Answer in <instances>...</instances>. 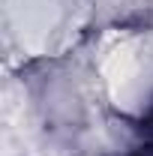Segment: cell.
Instances as JSON below:
<instances>
[{"label": "cell", "instance_id": "6da1fadb", "mask_svg": "<svg viewBox=\"0 0 153 156\" xmlns=\"http://www.w3.org/2000/svg\"><path fill=\"white\" fill-rule=\"evenodd\" d=\"M147 129H150V132H153V126H147ZM135 156H153V141H150V144H147V147H141V150H138V153H135Z\"/></svg>", "mask_w": 153, "mask_h": 156}]
</instances>
